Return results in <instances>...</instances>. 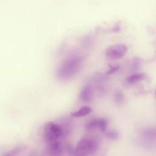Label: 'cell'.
Returning a JSON list of instances; mask_svg holds the SVG:
<instances>
[{
  "instance_id": "obj_5",
  "label": "cell",
  "mask_w": 156,
  "mask_h": 156,
  "mask_svg": "<svg viewBox=\"0 0 156 156\" xmlns=\"http://www.w3.org/2000/svg\"><path fill=\"white\" fill-rule=\"evenodd\" d=\"M94 96V92L92 87L90 85H85L80 91L79 98L83 102H91Z\"/></svg>"
},
{
  "instance_id": "obj_4",
  "label": "cell",
  "mask_w": 156,
  "mask_h": 156,
  "mask_svg": "<svg viewBox=\"0 0 156 156\" xmlns=\"http://www.w3.org/2000/svg\"><path fill=\"white\" fill-rule=\"evenodd\" d=\"M127 52V47L122 44H114L105 50V55L111 58L119 59L123 57Z\"/></svg>"
},
{
  "instance_id": "obj_1",
  "label": "cell",
  "mask_w": 156,
  "mask_h": 156,
  "mask_svg": "<svg viewBox=\"0 0 156 156\" xmlns=\"http://www.w3.org/2000/svg\"><path fill=\"white\" fill-rule=\"evenodd\" d=\"M82 61V58L79 56H73L66 59L57 68V77L61 80L71 78L79 71Z\"/></svg>"
},
{
  "instance_id": "obj_7",
  "label": "cell",
  "mask_w": 156,
  "mask_h": 156,
  "mask_svg": "<svg viewBox=\"0 0 156 156\" xmlns=\"http://www.w3.org/2000/svg\"><path fill=\"white\" fill-rule=\"evenodd\" d=\"M92 112V108L88 106V105H84L82 107L80 108H79L78 110L75 111L70 114V115L72 117L74 118H79V117H83L85 116Z\"/></svg>"
},
{
  "instance_id": "obj_8",
  "label": "cell",
  "mask_w": 156,
  "mask_h": 156,
  "mask_svg": "<svg viewBox=\"0 0 156 156\" xmlns=\"http://www.w3.org/2000/svg\"><path fill=\"white\" fill-rule=\"evenodd\" d=\"M146 75L144 73H137L130 75L126 78V81L129 83H135L145 79Z\"/></svg>"
},
{
  "instance_id": "obj_12",
  "label": "cell",
  "mask_w": 156,
  "mask_h": 156,
  "mask_svg": "<svg viewBox=\"0 0 156 156\" xmlns=\"http://www.w3.org/2000/svg\"><path fill=\"white\" fill-rule=\"evenodd\" d=\"M105 134L107 138L112 140H116L119 138V132L116 130H106Z\"/></svg>"
},
{
  "instance_id": "obj_13",
  "label": "cell",
  "mask_w": 156,
  "mask_h": 156,
  "mask_svg": "<svg viewBox=\"0 0 156 156\" xmlns=\"http://www.w3.org/2000/svg\"><path fill=\"white\" fill-rule=\"evenodd\" d=\"M141 61L139 57H134L132 61V65H131L132 69L133 71H137L140 68L141 66Z\"/></svg>"
},
{
  "instance_id": "obj_14",
  "label": "cell",
  "mask_w": 156,
  "mask_h": 156,
  "mask_svg": "<svg viewBox=\"0 0 156 156\" xmlns=\"http://www.w3.org/2000/svg\"><path fill=\"white\" fill-rule=\"evenodd\" d=\"M107 124H108V122H107L106 119H105V118H99L98 129H99L102 132H105L107 130Z\"/></svg>"
},
{
  "instance_id": "obj_17",
  "label": "cell",
  "mask_w": 156,
  "mask_h": 156,
  "mask_svg": "<svg viewBox=\"0 0 156 156\" xmlns=\"http://www.w3.org/2000/svg\"><path fill=\"white\" fill-rule=\"evenodd\" d=\"M155 95H156V92H155Z\"/></svg>"
},
{
  "instance_id": "obj_16",
  "label": "cell",
  "mask_w": 156,
  "mask_h": 156,
  "mask_svg": "<svg viewBox=\"0 0 156 156\" xmlns=\"http://www.w3.org/2000/svg\"><path fill=\"white\" fill-rule=\"evenodd\" d=\"M119 29H120V24H116V26H115L114 27V28H113V31L115 32H118Z\"/></svg>"
},
{
  "instance_id": "obj_11",
  "label": "cell",
  "mask_w": 156,
  "mask_h": 156,
  "mask_svg": "<svg viewBox=\"0 0 156 156\" xmlns=\"http://www.w3.org/2000/svg\"><path fill=\"white\" fill-rule=\"evenodd\" d=\"M114 101L118 104H121L124 102V96L121 90H116L114 94Z\"/></svg>"
},
{
  "instance_id": "obj_3",
  "label": "cell",
  "mask_w": 156,
  "mask_h": 156,
  "mask_svg": "<svg viewBox=\"0 0 156 156\" xmlns=\"http://www.w3.org/2000/svg\"><path fill=\"white\" fill-rule=\"evenodd\" d=\"M43 134L45 141L49 143L59 140L63 136V130L60 124L49 121L44 124Z\"/></svg>"
},
{
  "instance_id": "obj_2",
  "label": "cell",
  "mask_w": 156,
  "mask_h": 156,
  "mask_svg": "<svg viewBox=\"0 0 156 156\" xmlns=\"http://www.w3.org/2000/svg\"><path fill=\"white\" fill-rule=\"evenodd\" d=\"M99 142L93 137L82 138L77 144L74 150V154L76 155H90L94 154L98 150Z\"/></svg>"
},
{
  "instance_id": "obj_10",
  "label": "cell",
  "mask_w": 156,
  "mask_h": 156,
  "mask_svg": "<svg viewBox=\"0 0 156 156\" xmlns=\"http://www.w3.org/2000/svg\"><path fill=\"white\" fill-rule=\"evenodd\" d=\"M99 122V118L93 119L86 124L85 129L88 130H91L95 129H98Z\"/></svg>"
},
{
  "instance_id": "obj_6",
  "label": "cell",
  "mask_w": 156,
  "mask_h": 156,
  "mask_svg": "<svg viewBox=\"0 0 156 156\" xmlns=\"http://www.w3.org/2000/svg\"><path fill=\"white\" fill-rule=\"evenodd\" d=\"M47 144L48 151L51 155H60L64 151V147L59 140L47 143Z\"/></svg>"
},
{
  "instance_id": "obj_15",
  "label": "cell",
  "mask_w": 156,
  "mask_h": 156,
  "mask_svg": "<svg viewBox=\"0 0 156 156\" xmlns=\"http://www.w3.org/2000/svg\"><path fill=\"white\" fill-rule=\"evenodd\" d=\"M109 70L107 71V74H113L115 72H116L119 69V66H114V65H109Z\"/></svg>"
},
{
  "instance_id": "obj_9",
  "label": "cell",
  "mask_w": 156,
  "mask_h": 156,
  "mask_svg": "<svg viewBox=\"0 0 156 156\" xmlns=\"http://www.w3.org/2000/svg\"><path fill=\"white\" fill-rule=\"evenodd\" d=\"M25 150V147L23 145H18L12 149V150L9 151L8 152L5 154V155H8V156H12V155H16L21 153L23 151Z\"/></svg>"
}]
</instances>
